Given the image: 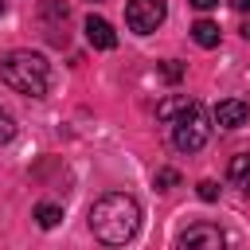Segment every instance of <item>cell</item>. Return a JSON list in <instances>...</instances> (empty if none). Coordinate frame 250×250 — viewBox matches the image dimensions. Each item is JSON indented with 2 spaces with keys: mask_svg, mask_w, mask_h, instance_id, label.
Segmentation results:
<instances>
[{
  "mask_svg": "<svg viewBox=\"0 0 250 250\" xmlns=\"http://www.w3.org/2000/svg\"><path fill=\"white\" fill-rule=\"evenodd\" d=\"M141 227V203L125 191H109L90 207V230L105 246H125Z\"/></svg>",
  "mask_w": 250,
  "mask_h": 250,
  "instance_id": "6da1fadb",
  "label": "cell"
},
{
  "mask_svg": "<svg viewBox=\"0 0 250 250\" xmlns=\"http://www.w3.org/2000/svg\"><path fill=\"white\" fill-rule=\"evenodd\" d=\"M0 78L27 98H43L51 90V62L39 51H8L0 59Z\"/></svg>",
  "mask_w": 250,
  "mask_h": 250,
  "instance_id": "7a4b0ae2",
  "label": "cell"
},
{
  "mask_svg": "<svg viewBox=\"0 0 250 250\" xmlns=\"http://www.w3.org/2000/svg\"><path fill=\"white\" fill-rule=\"evenodd\" d=\"M207 137H211V121H207L203 105L191 102V105L172 121V145H176L180 152H199V148L207 145Z\"/></svg>",
  "mask_w": 250,
  "mask_h": 250,
  "instance_id": "3957f363",
  "label": "cell"
},
{
  "mask_svg": "<svg viewBox=\"0 0 250 250\" xmlns=\"http://www.w3.org/2000/svg\"><path fill=\"white\" fill-rule=\"evenodd\" d=\"M164 16H168V4L164 0H129L125 4V23L137 35H152L164 23Z\"/></svg>",
  "mask_w": 250,
  "mask_h": 250,
  "instance_id": "277c9868",
  "label": "cell"
},
{
  "mask_svg": "<svg viewBox=\"0 0 250 250\" xmlns=\"http://www.w3.org/2000/svg\"><path fill=\"white\" fill-rule=\"evenodd\" d=\"M223 246H227V234L215 223H191L176 238V250H223Z\"/></svg>",
  "mask_w": 250,
  "mask_h": 250,
  "instance_id": "5b68a950",
  "label": "cell"
},
{
  "mask_svg": "<svg viewBox=\"0 0 250 250\" xmlns=\"http://www.w3.org/2000/svg\"><path fill=\"white\" fill-rule=\"evenodd\" d=\"M246 117H250V105L242 98H227V102L215 105V125L219 129H238V125H246Z\"/></svg>",
  "mask_w": 250,
  "mask_h": 250,
  "instance_id": "8992f818",
  "label": "cell"
},
{
  "mask_svg": "<svg viewBox=\"0 0 250 250\" xmlns=\"http://www.w3.org/2000/svg\"><path fill=\"white\" fill-rule=\"evenodd\" d=\"M86 39H90V47H98V51H113V47H117V31H113V23L102 20V16H86Z\"/></svg>",
  "mask_w": 250,
  "mask_h": 250,
  "instance_id": "52a82bcc",
  "label": "cell"
},
{
  "mask_svg": "<svg viewBox=\"0 0 250 250\" xmlns=\"http://www.w3.org/2000/svg\"><path fill=\"white\" fill-rule=\"evenodd\" d=\"M227 176H230V184H234V188H242V191H250V152H238V156L230 160V168H227Z\"/></svg>",
  "mask_w": 250,
  "mask_h": 250,
  "instance_id": "ba28073f",
  "label": "cell"
},
{
  "mask_svg": "<svg viewBox=\"0 0 250 250\" xmlns=\"http://www.w3.org/2000/svg\"><path fill=\"white\" fill-rule=\"evenodd\" d=\"M219 23H211V20H195L191 23V39L199 43V47H219Z\"/></svg>",
  "mask_w": 250,
  "mask_h": 250,
  "instance_id": "9c48e42d",
  "label": "cell"
},
{
  "mask_svg": "<svg viewBox=\"0 0 250 250\" xmlns=\"http://www.w3.org/2000/svg\"><path fill=\"white\" fill-rule=\"evenodd\" d=\"M191 102H195V98H188V94H176V98H164V102L156 105V117H160V121H176V117H180V113H184V109H188Z\"/></svg>",
  "mask_w": 250,
  "mask_h": 250,
  "instance_id": "30bf717a",
  "label": "cell"
},
{
  "mask_svg": "<svg viewBox=\"0 0 250 250\" xmlns=\"http://www.w3.org/2000/svg\"><path fill=\"white\" fill-rule=\"evenodd\" d=\"M35 223H39L43 230L59 227V223H62V207H59V203H39V207H35Z\"/></svg>",
  "mask_w": 250,
  "mask_h": 250,
  "instance_id": "8fae6325",
  "label": "cell"
},
{
  "mask_svg": "<svg viewBox=\"0 0 250 250\" xmlns=\"http://www.w3.org/2000/svg\"><path fill=\"white\" fill-rule=\"evenodd\" d=\"M152 184H156V191H172V188L180 184V172H176V168H156Z\"/></svg>",
  "mask_w": 250,
  "mask_h": 250,
  "instance_id": "7c38bea8",
  "label": "cell"
},
{
  "mask_svg": "<svg viewBox=\"0 0 250 250\" xmlns=\"http://www.w3.org/2000/svg\"><path fill=\"white\" fill-rule=\"evenodd\" d=\"M12 137H16V117H12V113L0 105V145H8Z\"/></svg>",
  "mask_w": 250,
  "mask_h": 250,
  "instance_id": "4fadbf2b",
  "label": "cell"
},
{
  "mask_svg": "<svg viewBox=\"0 0 250 250\" xmlns=\"http://www.w3.org/2000/svg\"><path fill=\"white\" fill-rule=\"evenodd\" d=\"M195 191H199V199H203V203H215V199H219V184H215V180H199V184H195Z\"/></svg>",
  "mask_w": 250,
  "mask_h": 250,
  "instance_id": "5bb4252c",
  "label": "cell"
},
{
  "mask_svg": "<svg viewBox=\"0 0 250 250\" xmlns=\"http://www.w3.org/2000/svg\"><path fill=\"white\" fill-rule=\"evenodd\" d=\"M160 74H164V82H180V78H184V66L172 59V62H164V66H160Z\"/></svg>",
  "mask_w": 250,
  "mask_h": 250,
  "instance_id": "9a60e30c",
  "label": "cell"
},
{
  "mask_svg": "<svg viewBox=\"0 0 250 250\" xmlns=\"http://www.w3.org/2000/svg\"><path fill=\"white\" fill-rule=\"evenodd\" d=\"M230 8H234V12H242V16H250V0H230Z\"/></svg>",
  "mask_w": 250,
  "mask_h": 250,
  "instance_id": "2e32d148",
  "label": "cell"
},
{
  "mask_svg": "<svg viewBox=\"0 0 250 250\" xmlns=\"http://www.w3.org/2000/svg\"><path fill=\"white\" fill-rule=\"evenodd\" d=\"M191 4H195V8H199V12H207V8H215V4H219V0H191Z\"/></svg>",
  "mask_w": 250,
  "mask_h": 250,
  "instance_id": "e0dca14e",
  "label": "cell"
},
{
  "mask_svg": "<svg viewBox=\"0 0 250 250\" xmlns=\"http://www.w3.org/2000/svg\"><path fill=\"white\" fill-rule=\"evenodd\" d=\"M242 39H250V20H246V23H242Z\"/></svg>",
  "mask_w": 250,
  "mask_h": 250,
  "instance_id": "ac0fdd59",
  "label": "cell"
},
{
  "mask_svg": "<svg viewBox=\"0 0 250 250\" xmlns=\"http://www.w3.org/2000/svg\"><path fill=\"white\" fill-rule=\"evenodd\" d=\"M4 8H8V0H0V16H4Z\"/></svg>",
  "mask_w": 250,
  "mask_h": 250,
  "instance_id": "d6986e66",
  "label": "cell"
}]
</instances>
